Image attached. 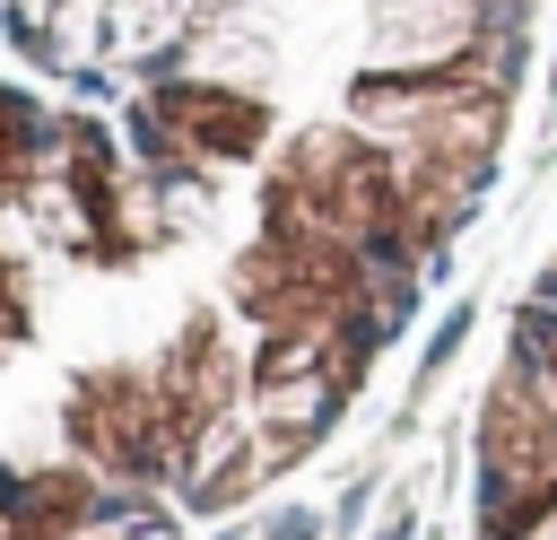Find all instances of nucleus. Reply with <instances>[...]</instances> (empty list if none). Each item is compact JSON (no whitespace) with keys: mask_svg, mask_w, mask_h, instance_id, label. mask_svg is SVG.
<instances>
[{"mask_svg":"<svg viewBox=\"0 0 557 540\" xmlns=\"http://www.w3.org/2000/svg\"><path fill=\"white\" fill-rule=\"evenodd\" d=\"M0 540H174V514L148 488L96 479L78 453L0 462Z\"/></svg>","mask_w":557,"mask_h":540,"instance_id":"2","label":"nucleus"},{"mask_svg":"<svg viewBox=\"0 0 557 540\" xmlns=\"http://www.w3.org/2000/svg\"><path fill=\"white\" fill-rule=\"evenodd\" d=\"M479 540H557V261L531 279L505 331V366L479 401Z\"/></svg>","mask_w":557,"mask_h":540,"instance_id":"1","label":"nucleus"}]
</instances>
